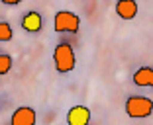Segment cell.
I'll return each mask as SVG.
<instances>
[{
    "instance_id": "30bf717a",
    "label": "cell",
    "mask_w": 153,
    "mask_h": 125,
    "mask_svg": "<svg viewBox=\"0 0 153 125\" xmlns=\"http://www.w3.org/2000/svg\"><path fill=\"white\" fill-rule=\"evenodd\" d=\"M12 57L6 53H0V76H4L10 72V68H12Z\"/></svg>"
},
{
    "instance_id": "52a82bcc",
    "label": "cell",
    "mask_w": 153,
    "mask_h": 125,
    "mask_svg": "<svg viewBox=\"0 0 153 125\" xmlns=\"http://www.w3.org/2000/svg\"><path fill=\"white\" fill-rule=\"evenodd\" d=\"M116 14L122 20H134L137 16V2L135 0H118L116 2Z\"/></svg>"
},
{
    "instance_id": "9c48e42d",
    "label": "cell",
    "mask_w": 153,
    "mask_h": 125,
    "mask_svg": "<svg viewBox=\"0 0 153 125\" xmlns=\"http://www.w3.org/2000/svg\"><path fill=\"white\" fill-rule=\"evenodd\" d=\"M14 37V29L8 22H0V43H6V41H12Z\"/></svg>"
},
{
    "instance_id": "5b68a950",
    "label": "cell",
    "mask_w": 153,
    "mask_h": 125,
    "mask_svg": "<svg viewBox=\"0 0 153 125\" xmlns=\"http://www.w3.org/2000/svg\"><path fill=\"white\" fill-rule=\"evenodd\" d=\"M20 26H22V29L27 31V33H37V31H41V27H43V18H41V14L36 12V10H27L22 16Z\"/></svg>"
},
{
    "instance_id": "8fae6325",
    "label": "cell",
    "mask_w": 153,
    "mask_h": 125,
    "mask_svg": "<svg viewBox=\"0 0 153 125\" xmlns=\"http://www.w3.org/2000/svg\"><path fill=\"white\" fill-rule=\"evenodd\" d=\"M2 4H6V6H18V4H22L24 0H0Z\"/></svg>"
},
{
    "instance_id": "8992f818",
    "label": "cell",
    "mask_w": 153,
    "mask_h": 125,
    "mask_svg": "<svg viewBox=\"0 0 153 125\" xmlns=\"http://www.w3.org/2000/svg\"><path fill=\"white\" fill-rule=\"evenodd\" d=\"M90 110L86 106H73L67 112V125H88Z\"/></svg>"
},
{
    "instance_id": "ba28073f",
    "label": "cell",
    "mask_w": 153,
    "mask_h": 125,
    "mask_svg": "<svg viewBox=\"0 0 153 125\" xmlns=\"http://www.w3.org/2000/svg\"><path fill=\"white\" fill-rule=\"evenodd\" d=\"M135 86L140 88H153V67H141L131 76Z\"/></svg>"
},
{
    "instance_id": "6da1fadb",
    "label": "cell",
    "mask_w": 153,
    "mask_h": 125,
    "mask_svg": "<svg viewBox=\"0 0 153 125\" xmlns=\"http://www.w3.org/2000/svg\"><path fill=\"white\" fill-rule=\"evenodd\" d=\"M53 62H55V71L61 74H67L75 68L76 59H75V49L69 41H59L53 49Z\"/></svg>"
},
{
    "instance_id": "7a4b0ae2",
    "label": "cell",
    "mask_w": 153,
    "mask_h": 125,
    "mask_svg": "<svg viewBox=\"0 0 153 125\" xmlns=\"http://www.w3.org/2000/svg\"><path fill=\"white\" fill-rule=\"evenodd\" d=\"M126 113L131 119H145L153 113V100L147 96H130L126 100Z\"/></svg>"
},
{
    "instance_id": "3957f363",
    "label": "cell",
    "mask_w": 153,
    "mask_h": 125,
    "mask_svg": "<svg viewBox=\"0 0 153 125\" xmlns=\"http://www.w3.org/2000/svg\"><path fill=\"white\" fill-rule=\"evenodd\" d=\"M81 27V18L71 10H59L53 18V31L57 33H76Z\"/></svg>"
},
{
    "instance_id": "277c9868",
    "label": "cell",
    "mask_w": 153,
    "mask_h": 125,
    "mask_svg": "<svg viewBox=\"0 0 153 125\" xmlns=\"http://www.w3.org/2000/svg\"><path fill=\"white\" fill-rule=\"evenodd\" d=\"M37 113L32 106H20L18 110H14L12 117H10V125H36Z\"/></svg>"
}]
</instances>
